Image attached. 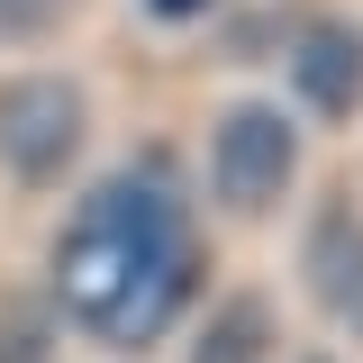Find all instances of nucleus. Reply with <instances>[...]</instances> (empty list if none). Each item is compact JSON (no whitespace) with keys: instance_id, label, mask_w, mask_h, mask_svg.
I'll return each instance as SVG.
<instances>
[{"instance_id":"obj_9","label":"nucleus","mask_w":363,"mask_h":363,"mask_svg":"<svg viewBox=\"0 0 363 363\" xmlns=\"http://www.w3.org/2000/svg\"><path fill=\"white\" fill-rule=\"evenodd\" d=\"M200 9H209V0H145V18H155V28H191Z\"/></svg>"},{"instance_id":"obj_2","label":"nucleus","mask_w":363,"mask_h":363,"mask_svg":"<svg viewBox=\"0 0 363 363\" xmlns=\"http://www.w3.org/2000/svg\"><path fill=\"white\" fill-rule=\"evenodd\" d=\"M91 145V100L73 73H18L0 82V173L18 191H55Z\"/></svg>"},{"instance_id":"obj_10","label":"nucleus","mask_w":363,"mask_h":363,"mask_svg":"<svg viewBox=\"0 0 363 363\" xmlns=\"http://www.w3.org/2000/svg\"><path fill=\"white\" fill-rule=\"evenodd\" d=\"M300 363H336V354H300Z\"/></svg>"},{"instance_id":"obj_6","label":"nucleus","mask_w":363,"mask_h":363,"mask_svg":"<svg viewBox=\"0 0 363 363\" xmlns=\"http://www.w3.org/2000/svg\"><path fill=\"white\" fill-rule=\"evenodd\" d=\"M272 291H227L218 309L200 318L191 336V363H272Z\"/></svg>"},{"instance_id":"obj_3","label":"nucleus","mask_w":363,"mask_h":363,"mask_svg":"<svg viewBox=\"0 0 363 363\" xmlns=\"http://www.w3.org/2000/svg\"><path fill=\"white\" fill-rule=\"evenodd\" d=\"M300 182V128L272 100H236L209 128V200L227 218H272Z\"/></svg>"},{"instance_id":"obj_7","label":"nucleus","mask_w":363,"mask_h":363,"mask_svg":"<svg viewBox=\"0 0 363 363\" xmlns=\"http://www.w3.org/2000/svg\"><path fill=\"white\" fill-rule=\"evenodd\" d=\"M73 18V0H0V45H37Z\"/></svg>"},{"instance_id":"obj_1","label":"nucleus","mask_w":363,"mask_h":363,"mask_svg":"<svg viewBox=\"0 0 363 363\" xmlns=\"http://www.w3.org/2000/svg\"><path fill=\"white\" fill-rule=\"evenodd\" d=\"M200 281H209V236L164 155L100 173L55 236V309L109 354L164 345L173 318L200 300Z\"/></svg>"},{"instance_id":"obj_5","label":"nucleus","mask_w":363,"mask_h":363,"mask_svg":"<svg viewBox=\"0 0 363 363\" xmlns=\"http://www.w3.org/2000/svg\"><path fill=\"white\" fill-rule=\"evenodd\" d=\"M300 281L318 291L327 318H345L363 336V209L354 200H318L309 236H300Z\"/></svg>"},{"instance_id":"obj_8","label":"nucleus","mask_w":363,"mask_h":363,"mask_svg":"<svg viewBox=\"0 0 363 363\" xmlns=\"http://www.w3.org/2000/svg\"><path fill=\"white\" fill-rule=\"evenodd\" d=\"M45 345H55L45 309H9V327H0V363H45Z\"/></svg>"},{"instance_id":"obj_4","label":"nucleus","mask_w":363,"mask_h":363,"mask_svg":"<svg viewBox=\"0 0 363 363\" xmlns=\"http://www.w3.org/2000/svg\"><path fill=\"white\" fill-rule=\"evenodd\" d=\"M281 73H291V100L318 109L327 128L354 118V109H363V28H354V18H336V9L300 18L291 45H281Z\"/></svg>"}]
</instances>
